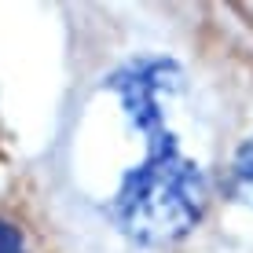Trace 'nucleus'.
<instances>
[{
    "label": "nucleus",
    "mask_w": 253,
    "mask_h": 253,
    "mask_svg": "<svg viewBox=\"0 0 253 253\" xmlns=\"http://www.w3.org/2000/svg\"><path fill=\"white\" fill-rule=\"evenodd\" d=\"M180 84H184V74L165 55L128 59L107 77V88L121 99L128 125L139 136H147L143 162L121 176L118 195L110 202L114 224L139 246L180 242L206 216V172L180 151L165 121V99L176 95Z\"/></svg>",
    "instance_id": "nucleus-1"
},
{
    "label": "nucleus",
    "mask_w": 253,
    "mask_h": 253,
    "mask_svg": "<svg viewBox=\"0 0 253 253\" xmlns=\"http://www.w3.org/2000/svg\"><path fill=\"white\" fill-rule=\"evenodd\" d=\"M228 195L235 198V202L253 206V136L239 147V154H235V162H231V172H228Z\"/></svg>",
    "instance_id": "nucleus-2"
},
{
    "label": "nucleus",
    "mask_w": 253,
    "mask_h": 253,
    "mask_svg": "<svg viewBox=\"0 0 253 253\" xmlns=\"http://www.w3.org/2000/svg\"><path fill=\"white\" fill-rule=\"evenodd\" d=\"M0 253H30L26 250V235L4 216H0Z\"/></svg>",
    "instance_id": "nucleus-3"
}]
</instances>
